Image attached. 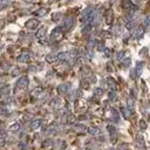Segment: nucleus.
Wrapping results in <instances>:
<instances>
[{
    "instance_id": "f257e3e1",
    "label": "nucleus",
    "mask_w": 150,
    "mask_h": 150,
    "mask_svg": "<svg viewBox=\"0 0 150 150\" xmlns=\"http://www.w3.org/2000/svg\"><path fill=\"white\" fill-rule=\"evenodd\" d=\"M95 14H96V12H95V9H94L93 7H87V8L83 11L82 16H81L82 23H88V22L93 21L94 18H95Z\"/></svg>"
},
{
    "instance_id": "f03ea898",
    "label": "nucleus",
    "mask_w": 150,
    "mask_h": 150,
    "mask_svg": "<svg viewBox=\"0 0 150 150\" xmlns=\"http://www.w3.org/2000/svg\"><path fill=\"white\" fill-rule=\"evenodd\" d=\"M62 36H63V33H62V29H61L60 27L53 29V32H52V34H50L52 41H60V40L62 39Z\"/></svg>"
},
{
    "instance_id": "7ed1b4c3",
    "label": "nucleus",
    "mask_w": 150,
    "mask_h": 150,
    "mask_svg": "<svg viewBox=\"0 0 150 150\" xmlns=\"http://www.w3.org/2000/svg\"><path fill=\"white\" fill-rule=\"evenodd\" d=\"M39 23H40V21L38 19H30V20H28L26 22V27L28 29H35L39 26Z\"/></svg>"
},
{
    "instance_id": "20e7f679",
    "label": "nucleus",
    "mask_w": 150,
    "mask_h": 150,
    "mask_svg": "<svg viewBox=\"0 0 150 150\" xmlns=\"http://www.w3.org/2000/svg\"><path fill=\"white\" fill-rule=\"evenodd\" d=\"M73 23H74V18H73V16H67V18L64 19V22H63L64 29H66V30L70 29L71 26H73Z\"/></svg>"
},
{
    "instance_id": "39448f33",
    "label": "nucleus",
    "mask_w": 150,
    "mask_h": 150,
    "mask_svg": "<svg viewBox=\"0 0 150 150\" xmlns=\"http://www.w3.org/2000/svg\"><path fill=\"white\" fill-rule=\"evenodd\" d=\"M48 11H49L48 7H41V8L36 9V11L34 12V14L38 15V16H43V15H46V14L48 13Z\"/></svg>"
},
{
    "instance_id": "423d86ee",
    "label": "nucleus",
    "mask_w": 150,
    "mask_h": 150,
    "mask_svg": "<svg viewBox=\"0 0 150 150\" xmlns=\"http://www.w3.org/2000/svg\"><path fill=\"white\" fill-rule=\"evenodd\" d=\"M105 21H107V23H111V21H112V12L110 9L105 12Z\"/></svg>"
},
{
    "instance_id": "0eeeda50",
    "label": "nucleus",
    "mask_w": 150,
    "mask_h": 150,
    "mask_svg": "<svg viewBox=\"0 0 150 150\" xmlns=\"http://www.w3.org/2000/svg\"><path fill=\"white\" fill-rule=\"evenodd\" d=\"M45 34H46V28H45V27H41V28L38 30V33H36V36H38L39 39H42V38L45 36Z\"/></svg>"
},
{
    "instance_id": "6e6552de",
    "label": "nucleus",
    "mask_w": 150,
    "mask_h": 150,
    "mask_svg": "<svg viewBox=\"0 0 150 150\" xmlns=\"http://www.w3.org/2000/svg\"><path fill=\"white\" fill-rule=\"evenodd\" d=\"M143 34H144V30H143L142 27H139V28H137V30H136V33H135V38H136V39H141V38L143 36Z\"/></svg>"
},
{
    "instance_id": "1a4fd4ad",
    "label": "nucleus",
    "mask_w": 150,
    "mask_h": 150,
    "mask_svg": "<svg viewBox=\"0 0 150 150\" xmlns=\"http://www.w3.org/2000/svg\"><path fill=\"white\" fill-rule=\"evenodd\" d=\"M27 83H28L27 79H26V77H22V79L18 82V86H19V87H21V88H25V87L27 86Z\"/></svg>"
},
{
    "instance_id": "9d476101",
    "label": "nucleus",
    "mask_w": 150,
    "mask_h": 150,
    "mask_svg": "<svg viewBox=\"0 0 150 150\" xmlns=\"http://www.w3.org/2000/svg\"><path fill=\"white\" fill-rule=\"evenodd\" d=\"M143 25H144L146 28L150 27V15H146V16L144 18V20H143Z\"/></svg>"
},
{
    "instance_id": "9b49d317",
    "label": "nucleus",
    "mask_w": 150,
    "mask_h": 150,
    "mask_svg": "<svg viewBox=\"0 0 150 150\" xmlns=\"http://www.w3.org/2000/svg\"><path fill=\"white\" fill-rule=\"evenodd\" d=\"M61 16H62V14H61L60 12H57V13H54L52 18H53V20H54L55 22H57V21H59V20L61 19Z\"/></svg>"
},
{
    "instance_id": "f8f14e48",
    "label": "nucleus",
    "mask_w": 150,
    "mask_h": 150,
    "mask_svg": "<svg viewBox=\"0 0 150 150\" xmlns=\"http://www.w3.org/2000/svg\"><path fill=\"white\" fill-rule=\"evenodd\" d=\"M28 56H29L28 54H25V55H22V56H21V59H20V60H21V61H26Z\"/></svg>"
},
{
    "instance_id": "ddd939ff",
    "label": "nucleus",
    "mask_w": 150,
    "mask_h": 150,
    "mask_svg": "<svg viewBox=\"0 0 150 150\" xmlns=\"http://www.w3.org/2000/svg\"><path fill=\"white\" fill-rule=\"evenodd\" d=\"M4 23H5V22H4V20H0V27H2V26H4Z\"/></svg>"
},
{
    "instance_id": "4468645a",
    "label": "nucleus",
    "mask_w": 150,
    "mask_h": 150,
    "mask_svg": "<svg viewBox=\"0 0 150 150\" xmlns=\"http://www.w3.org/2000/svg\"><path fill=\"white\" fill-rule=\"evenodd\" d=\"M6 7V5H0V9H2V8H5Z\"/></svg>"
},
{
    "instance_id": "2eb2a0df",
    "label": "nucleus",
    "mask_w": 150,
    "mask_h": 150,
    "mask_svg": "<svg viewBox=\"0 0 150 150\" xmlns=\"http://www.w3.org/2000/svg\"><path fill=\"white\" fill-rule=\"evenodd\" d=\"M7 1H8V0H7Z\"/></svg>"
}]
</instances>
